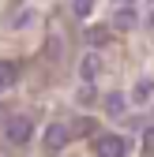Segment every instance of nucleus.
<instances>
[{"label": "nucleus", "mask_w": 154, "mask_h": 157, "mask_svg": "<svg viewBox=\"0 0 154 157\" xmlns=\"http://www.w3.org/2000/svg\"><path fill=\"white\" fill-rule=\"evenodd\" d=\"M154 97V78H143V82H136V90H132V101H150Z\"/></svg>", "instance_id": "8"}, {"label": "nucleus", "mask_w": 154, "mask_h": 157, "mask_svg": "<svg viewBox=\"0 0 154 157\" xmlns=\"http://www.w3.org/2000/svg\"><path fill=\"white\" fill-rule=\"evenodd\" d=\"M75 135H98V124L94 120H79L75 124Z\"/></svg>", "instance_id": "12"}, {"label": "nucleus", "mask_w": 154, "mask_h": 157, "mask_svg": "<svg viewBox=\"0 0 154 157\" xmlns=\"http://www.w3.org/2000/svg\"><path fill=\"white\" fill-rule=\"evenodd\" d=\"M83 41H87L90 49H102V45H109V41H113V26H87Z\"/></svg>", "instance_id": "5"}, {"label": "nucleus", "mask_w": 154, "mask_h": 157, "mask_svg": "<svg viewBox=\"0 0 154 157\" xmlns=\"http://www.w3.org/2000/svg\"><path fill=\"white\" fill-rule=\"evenodd\" d=\"M139 146H143V153H147V157H154V127H147V131H143Z\"/></svg>", "instance_id": "11"}, {"label": "nucleus", "mask_w": 154, "mask_h": 157, "mask_svg": "<svg viewBox=\"0 0 154 157\" xmlns=\"http://www.w3.org/2000/svg\"><path fill=\"white\" fill-rule=\"evenodd\" d=\"M113 26H117V30H136L139 26V15L132 11V8H120L117 15H113Z\"/></svg>", "instance_id": "7"}, {"label": "nucleus", "mask_w": 154, "mask_h": 157, "mask_svg": "<svg viewBox=\"0 0 154 157\" xmlns=\"http://www.w3.org/2000/svg\"><path fill=\"white\" fill-rule=\"evenodd\" d=\"M94 153H98V157H124L128 142H124V135H117V131H102L98 139H94Z\"/></svg>", "instance_id": "2"}, {"label": "nucleus", "mask_w": 154, "mask_h": 157, "mask_svg": "<svg viewBox=\"0 0 154 157\" xmlns=\"http://www.w3.org/2000/svg\"><path fill=\"white\" fill-rule=\"evenodd\" d=\"M143 23H147V26L154 30V4H150V11H147V19H143Z\"/></svg>", "instance_id": "15"}, {"label": "nucleus", "mask_w": 154, "mask_h": 157, "mask_svg": "<svg viewBox=\"0 0 154 157\" xmlns=\"http://www.w3.org/2000/svg\"><path fill=\"white\" fill-rule=\"evenodd\" d=\"M120 4H132V0H120Z\"/></svg>", "instance_id": "16"}, {"label": "nucleus", "mask_w": 154, "mask_h": 157, "mask_svg": "<svg viewBox=\"0 0 154 157\" xmlns=\"http://www.w3.org/2000/svg\"><path fill=\"white\" fill-rule=\"evenodd\" d=\"M68 142H71V127L68 124H49L45 127V150L49 153H60Z\"/></svg>", "instance_id": "3"}, {"label": "nucleus", "mask_w": 154, "mask_h": 157, "mask_svg": "<svg viewBox=\"0 0 154 157\" xmlns=\"http://www.w3.org/2000/svg\"><path fill=\"white\" fill-rule=\"evenodd\" d=\"M30 19H34V11H19V15L11 19V26L19 30V26H26V23H30Z\"/></svg>", "instance_id": "14"}, {"label": "nucleus", "mask_w": 154, "mask_h": 157, "mask_svg": "<svg viewBox=\"0 0 154 157\" xmlns=\"http://www.w3.org/2000/svg\"><path fill=\"white\" fill-rule=\"evenodd\" d=\"M4 139L11 146H26L34 139V120H30V116H8V120H4Z\"/></svg>", "instance_id": "1"}, {"label": "nucleus", "mask_w": 154, "mask_h": 157, "mask_svg": "<svg viewBox=\"0 0 154 157\" xmlns=\"http://www.w3.org/2000/svg\"><path fill=\"white\" fill-rule=\"evenodd\" d=\"M75 97H79V105H90V101H94V86H90V82H83Z\"/></svg>", "instance_id": "13"}, {"label": "nucleus", "mask_w": 154, "mask_h": 157, "mask_svg": "<svg viewBox=\"0 0 154 157\" xmlns=\"http://www.w3.org/2000/svg\"><path fill=\"white\" fill-rule=\"evenodd\" d=\"M19 82V64L15 60H0V94H8Z\"/></svg>", "instance_id": "6"}, {"label": "nucleus", "mask_w": 154, "mask_h": 157, "mask_svg": "<svg viewBox=\"0 0 154 157\" xmlns=\"http://www.w3.org/2000/svg\"><path fill=\"white\" fill-rule=\"evenodd\" d=\"M98 71H102V56L98 52H87L83 60H79V78H83V82H94Z\"/></svg>", "instance_id": "4"}, {"label": "nucleus", "mask_w": 154, "mask_h": 157, "mask_svg": "<svg viewBox=\"0 0 154 157\" xmlns=\"http://www.w3.org/2000/svg\"><path fill=\"white\" fill-rule=\"evenodd\" d=\"M71 11L79 15V19H87V15L94 11V0H71Z\"/></svg>", "instance_id": "10"}, {"label": "nucleus", "mask_w": 154, "mask_h": 157, "mask_svg": "<svg viewBox=\"0 0 154 157\" xmlns=\"http://www.w3.org/2000/svg\"><path fill=\"white\" fill-rule=\"evenodd\" d=\"M105 112H109V116H120V112H124V94H109V97H105Z\"/></svg>", "instance_id": "9"}]
</instances>
